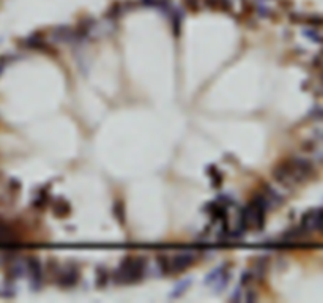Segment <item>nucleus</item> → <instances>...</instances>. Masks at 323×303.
Wrapping results in <instances>:
<instances>
[{
	"instance_id": "f257e3e1",
	"label": "nucleus",
	"mask_w": 323,
	"mask_h": 303,
	"mask_svg": "<svg viewBox=\"0 0 323 303\" xmlns=\"http://www.w3.org/2000/svg\"><path fill=\"white\" fill-rule=\"evenodd\" d=\"M147 259L142 258V256H126L125 259H122L120 267L114 272V275L111 276V279L114 283H125V284H133L137 283L140 279L145 276V270H147Z\"/></svg>"
},
{
	"instance_id": "0eeeda50",
	"label": "nucleus",
	"mask_w": 323,
	"mask_h": 303,
	"mask_svg": "<svg viewBox=\"0 0 323 303\" xmlns=\"http://www.w3.org/2000/svg\"><path fill=\"white\" fill-rule=\"evenodd\" d=\"M171 16H172V32H174L175 37H180V33H182V21H183L182 11L177 10V8H172Z\"/></svg>"
},
{
	"instance_id": "a878e982",
	"label": "nucleus",
	"mask_w": 323,
	"mask_h": 303,
	"mask_svg": "<svg viewBox=\"0 0 323 303\" xmlns=\"http://www.w3.org/2000/svg\"><path fill=\"white\" fill-rule=\"evenodd\" d=\"M0 71H2V68H0Z\"/></svg>"
},
{
	"instance_id": "f3484780",
	"label": "nucleus",
	"mask_w": 323,
	"mask_h": 303,
	"mask_svg": "<svg viewBox=\"0 0 323 303\" xmlns=\"http://www.w3.org/2000/svg\"><path fill=\"white\" fill-rule=\"evenodd\" d=\"M254 279V275H253V270H246L243 275H241V279H240V286H246L248 283H251Z\"/></svg>"
},
{
	"instance_id": "5701e85b",
	"label": "nucleus",
	"mask_w": 323,
	"mask_h": 303,
	"mask_svg": "<svg viewBox=\"0 0 323 303\" xmlns=\"http://www.w3.org/2000/svg\"><path fill=\"white\" fill-rule=\"evenodd\" d=\"M139 4H140V5H143V7H150V8H154V7H156V8H158L159 0H139Z\"/></svg>"
},
{
	"instance_id": "6e6552de",
	"label": "nucleus",
	"mask_w": 323,
	"mask_h": 303,
	"mask_svg": "<svg viewBox=\"0 0 323 303\" xmlns=\"http://www.w3.org/2000/svg\"><path fill=\"white\" fill-rule=\"evenodd\" d=\"M156 264L158 269L163 275H171L172 273V264H171V258L166 254H159L156 258Z\"/></svg>"
},
{
	"instance_id": "9b49d317",
	"label": "nucleus",
	"mask_w": 323,
	"mask_h": 303,
	"mask_svg": "<svg viewBox=\"0 0 323 303\" xmlns=\"http://www.w3.org/2000/svg\"><path fill=\"white\" fill-rule=\"evenodd\" d=\"M54 213L55 216H60V218H65L71 213V205L66 202V201H57L54 204Z\"/></svg>"
},
{
	"instance_id": "6ab92c4d",
	"label": "nucleus",
	"mask_w": 323,
	"mask_h": 303,
	"mask_svg": "<svg viewBox=\"0 0 323 303\" xmlns=\"http://www.w3.org/2000/svg\"><path fill=\"white\" fill-rule=\"evenodd\" d=\"M232 0H219L218 2V8H221L222 11H227V13H229V11H232Z\"/></svg>"
},
{
	"instance_id": "a211bd4d",
	"label": "nucleus",
	"mask_w": 323,
	"mask_h": 303,
	"mask_svg": "<svg viewBox=\"0 0 323 303\" xmlns=\"http://www.w3.org/2000/svg\"><path fill=\"white\" fill-rule=\"evenodd\" d=\"M309 117H312V119H323V108L321 106H315L314 109H310L309 111Z\"/></svg>"
},
{
	"instance_id": "b1692460",
	"label": "nucleus",
	"mask_w": 323,
	"mask_h": 303,
	"mask_svg": "<svg viewBox=\"0 0 323 303\" xmlns=\"http://www.w3.org/2000/svg\"><path fill=\"white\" fill-rule=\"evenodd\" d=\"M203 2H205V5H207L208 8L216 10V8H218V2H219V0H203Z\"/></svg>"
},
{
	"instance_id": "f03ea898",
	"label": "nucleus",
	"mask_w": 323,
	"mask_h": 303,
	"mask_svg": "<svg viewBox=\"0 0 323 303\" xmlns=\"http://www.w3.org/2000/svg\"><path fill=\"white\" fill-rule=\"evenodd\" d=\"M301 228L306 232L323 231V208H312L303 215Z\"/></svg>"
},
{
	"instance_id": "20e7f679",
	"label": "nucleus",
	"mask_w": 323,
	"mask_h": 303,
	"mask_svg": "<svg viewBox=\"0 0 323 303\" xmlns=\"http://www.w3.org/2000/svg\"><path fill=\"white\" fill-rule=\"evenodd\" d=\"M27 269H29V276H30V287L33 290H38L43 284V267L38 258L30 256L27 259Z\"/></svg>"
},
{
	"instance_id": "4be33fe9",
	"label": "nucleus",
	"mask_w": 323,
	"mask_h": 303,
	"mask_svg": "<svg viewBox=\"0 0 323 303\" xmlns=\"http://www.w3.org/2000/svg\"><path fill=\"white\" fill-rule=\"evenodd\" d=\"M257 13H259L260 16H263V18H265V16H270V13H271V10H270L268 7H265V5H263V4H262V5H257Z\"/></svg>"
},
{
	"instance_id": "393cba45",
	"label": "nucleus",
	"mask_w": 323,
	"mask_h": 303,
	"mask_svg": "<svg viewBox=\"0 0 323 303\" xmlns=\"http://www.w3.org/2000/svg\"><path fill=\"white\" fill-rule=\"evenodd\" d=\"M257 298V295L253 292V290H249L248 289V294H246V300H256Z\"/></svg>"
},
{
	"instance_id": "7ed1b4c3",
	"label": "nucleus",
	"mask_w": 323,
	"mask_h": 303,
	"mask_svg": "<svg viewBox=\"0 0 323 303\" xmlns=\"http://www.w3.org/2000/svg\"><path fill=\"white\" fill-rule=\"evenodd\" d=\"M79 278H80V272H79V267L76 265H68L65 269H62L57 275V283L60 287L63 289H71L74 287L79 283Z\"/></svg>"
},
{
	"instance_id": "412c9836",
	"label": "nucleus",
	"mask_w": 323,
	"mask_h": 303,
	"mask_svg": "<svg viewBox=\"0 0 323 303\" xmlns=\"http://www.w3.org/2000/svg\"><path fill=\"white\" fill-rule=\"evenodd\" d=\"M304 35H306V37H309L312 41H320L318 33H317L315 30H312V29H306V30H304Z\"/></svg>"
},
{
	"instance_id": "423d86ee",
	"label": "nucleus",
	"mask_w": 323,
	"mask_h": 303,
	"mask_svg": "<svg viewBox=\"0 0 323 303\" xmlns=\"http://www.w3.org/2000/svg\"><path fill=\"white\" fill-rule=\"evenodd\" d=\"M262 194L265 196V199L268 201V204H270V205H281V204H282V201H284L282 194H281L276 188H273L271 185H268V183H263Z\"/></svg>"
},
{
	"instance_id": "1a4fd4ad",
	"label": "nucleus",
	"mask_w": 323,
	"mask_h": 303,
	"mask_svg": "<svg viewBox=\"0 0 323 303\" xmlns=\"http://www.w3.org/2000/svg\"><path fill=\"white\" fill-rule=\"evenodd\" d=\"M230 276H232L230 269H229V267H225V269L222 270V273L219 275V278L216 279V281H214V284H216V292H221L222 289H225L227 286H229Z\"/></svg>"
},
{
	"instance_id": "2eb2a0df",
	"label": "nucleus",
	"mask_w": 323,
	"mask_h": 303,
	"mask_svg": "<svg viewBox=\"0 0 323 303\" xmlns=\"http://www.w3.org/2000/svg\"><path fill=\"white\" fill-rule=\"evenodd\" d=\"M112 210H114V215H115L118 223L125 224V205H123V202L122 201H115Z\"/></svg>"
},
{
	"instance_id": "4468645a",
	"label": "nucleus",
	"mask_w": 323,
	"mask_h": 303,
	"mask_svg": "<svg viewBox=\"0 0 323 303\" xmlns=\"http://www.w3.org/2000/svg\"><path fill=\"white\" fill-rule=\"evenodd\" d=\"M210 172V180H211V185L214 186V188H219L221 183H222V174L218 171L216 166H210L207 169Z\"/></svg>"
},
{
	"instance_id": "ddd939ff",
	"label": "nucleus",
	"mask_w": 323,
	"mask_h": 303,
	"mask_svg": "<svg viewBox=\"0 0 323 303\" xmlns=\"http://www.w3.org/2000/svg\"><path fill=\"white\" fill-rule=\"evenodd\" d=\"M125 13V7L122 2H115L109 10H107V18H111V19H118L122 15Z\"/></svg>"
},
{
	"instance_id": "dca6fc26",
	"label": "nucleus",
	"mask_w": 323,
	"mask_h": 303,
	"mask_svg": "<svg viewBox=\"0 0 323 303\" xmlns=\"http://www.w3.org/2000/svg\"><path fill=\"white\" fill-rule=\"evenodd\" d=\"M225 269V265L222 264V265H219V267H216V269H213L208 275H207V278H205V284H211V283H214L216 279L219 278V275L222 273V270Z\"/></svg>"
},
{
	"instance_id": "f8f14e48",
	"label": "nucleus",
	"mask_w": 323,
	"mask_h": 303,
	"mask_svg": "<svg viewBox=\"0 0 323 303\" xmlns=\"http://www.w3.org/2000/svg\"><path fill=\"white\" fill-rule=\"evenodd\" d=\"M191 283H193V279H191V278H188V279H183V281H180V283H178V284L174 287V290H172L171 297H172V298H178V297H182V295L186 292V289L191 286Z\"/></svg>"
},
{
	"instance_id": "39448f33",
	"label": "nucleus",
	"mask_w": 323,
	"mask_h": 303,
	"mask_svg": "<svg viewBox=\"0 0 323 303\" xmlns=\"http://www.w3.org/2000/svg\"><path fill=\"white\" fill-rule=\"evenodd\" d=\"M196 261V254L191 251H182L177 253L174 258H171L172 264V273H182L183 270L189 269L193 262Z\"/></svg>"
},
{
	"instance_id": "aec40b11",
	"label": "nucleus",
	"mask_w": 323,
	"mask_h": 303,
	"mask_svg": "<svg viewBox=\"0 0 323 303\" xmlns=\"http://www.w3.org/2000/svg\"><path fill=\"white\" fill-rule=\"evenodd\" d=\"M186 8L189 11H197L199 10V0H183Z\"/></svg>"
},
{
	"instance_id": "9d476101",
	"label": "nucleus",
	"mask_w": 323,
	"mask_h": 303,
	"mask_svg": "<svg viewBox=\"0 0 323 303\" xmlns=\"http://www.w3.org/2000/svg\"><path fill=\"white\" fill-rule=\"evenodd\" d=\"M109 281H111L109 270H107L106 267H103V265L97 267V286L98 287H104Z\"/></svg>"
}]
</instances>
